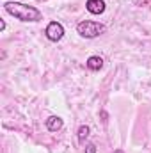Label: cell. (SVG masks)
I'll list each match as a JSON object with an SVG mask.
<instances>
[{
  "instance_id": "6da1fadb",
  "label": "cell",
  "mask_w": 151,
  "mask_h": 153,
  "mask_svg": "<svg viewBox=\"0 0 151 153\" xmlns=\"http://www.w3.org/2000/svg\"><path fill=\"white\" fill-rule=\"evenodd\" d=\"M4 11L7 14H11L13 18L23 22V23H36L43 20V13L34 5H27L23 2H5L4 4Z\"/></svg>"
},
{
  "instance_id": "7a4b0ae2",
  "label": "cell",
  "mask_w": 151,
  "mask_h": 153,
  "mask_svg": "<svg viewBox=\"0 0 151 153\" xmlns=\"http://www.w3.org/2000/svg\"><path fill=\"white\" fill-rule=\"evenodd\" d=\"M105 30H107V27L103 23H100V22H94V20H82L76 25L78 36H82V38H85V39L100 38Z\"/></svg>"
},
{
  "instance_id": "3957f363",
  "label": "cell",
  "mask_w": 151,
  "mask_h": 153,
  "mask_svg": "<svg viewBox=\"0 0 151 153\" xmlns=\"http://www.w3.org/2000/svg\"><path fill=\"white\" fill-rule=\"evenodd\" d=\"M44 36H46L48 41H52V43H59L61 39L64 38V27H62V23L50 22L46 25V29H44Z\"/></svg>"
},
{
  "instance_id": "277c9868",
  "label": "cell",
  "mask_w": 151,
  "mask_h": 153,
  "mask_svg": "<svg viewBox=\"0 0 151 153\" xmlns=\"http://www.w3.org/2000/svg\"><path fill=\"white\" fill-rule=\"evenodd\" d=\"M85 9H87L91 14L100 16V14H103V13H105L107 4H105L103 0H87V2H85Z\"/></svg>"
},
{
  "instance_id": "5b68a950",
  "label": "cell",
  "mask_w": 151,
  "mask_h": 153,
  "mask_svg": "<svg viewBox=\"0 0 151 153\" xmlns=\"http://www.w3.org/2000/svg\"><path fill=\"white\" fill-rule=\"evenodd\" d=\"M44 125H46V130L48 132H59L64 126V121L59 116H48L46 121H44Z\"/></svg>"
},
{
  "instance_id": "8992f818",
  "label": "cell",
  "mask_w": 151,
  "mask_h": 153,
  "mask_svg": "<svg viewBox=\"0 0 151 153\" xmlns=\"http://www.w3.org/2000/svg\"><path fill=\"white\" fill-rule=\"evenodd\" d=\"M85 66H87V70H91V71H100V70L103 68V59H101L100 55H91V57L85 61Z\"/></svg>"
},
{
  "instance_id": "52a82bcc",
  "label": "cell",
  "mask_w": 151,
  "mask_h": 153,
  "mask_svg": "<svg viewBox=\"0 0 151 153\" xmlns=\"http://www.w3.org/2000/svg\"><path fill=\"white\" fill-rule=\"evenodd\" d=\"M89 132H91V128H89L87 125H80L78 130H76V137H78V141H80V143H85V139L89 137Z\"/></svg>"
},
{
  "instance_id": "ba28073f",
  "label": "cell",
  "mask_w": 151,
  "mask_h": 153,
  "mask_svg": "<svg viewBox=\"0 0 151 153\" xmlns=\"http://www.w3.org/2000/svg\"><path fill=\"white\" fill-rule=\"evenodd\" d=\"M85 153H96V144L89 143V144L85 146Z\"/></svg>"
},
{
  "instance_id": "9c48e42d",
  "label": "cell",
  "mask_w": 151,
  "mask_h": 153,
  "mask_svg": "<svg viewBox=\"0 0 151 153\" xmlns=\"http://www.w3.org/2000/svg\"><path fill=\"white\" fill-rule=\"evenodd\" d=\"M5 27H7V25H5V22L2 20V22H0V32H4V30H5Z\"/></svg>"
},
{
  "instance_id": "30bf717a",
  "label": "cell",
  "mask_w": 151,
  "mask_h": 153,
  "mask_svg": "<svg viewBox=\"0 0 151 153\" xmlns=\"http://www.w3.org/2000/svg\"><path fill=\"white\" fill-rule=\"evenodd\" d=\"M114 153H124L123 150H114Z\"/></svg>"
}]
</instances>
